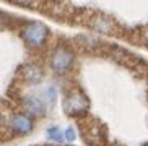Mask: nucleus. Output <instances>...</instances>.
<instances>
[{"label": "nucleus", "instance_id": "nucleus-4", "mask_svg": "<svg viewBox=\"0 0 148 146\" xmlns=\"http://www.w3.org/2000/svg\"><path fill=\"white\" fill-rule=\"evenodd\" d=\"M8 128L18 136H26L34 130V119L29 117L26 112H16L7 119Z\"/></svg>", "mask_w": 148, "mask_h": 146}, {"label": "nucleus", "instance_id": "nucleus-12", "mask_svg": "<svg viewBox=\"0 0 148 146\" xmlns=\"http://www.w3.org/2000/svg\"><path fill=\"white\" fill-rule=\"evenodd\" d=\"M64 146H73V145H64Z\"/></svg>", "mask_w": 148, "mask_h": 146}, {"label": "nucleus", "instance_id": "nucleus-6", "mask_svg": "<svg viewBox=\"0 0 148 146\" xmlns=\"http://www.w3.org/2000/svg\"><path fill=\"white\" fill-rule=\"evenodd\" d=\"M90 26H91L95 31H99V33H103V34H111V33L114 31L112 21H111L108 16H103V15L93 16L91 21H90Z\"/></svg>", "mask_w": 148, "mask_h": 146}, {"label": "nucleus", "instance_id": "nucleus-1", "mask_svg": "<svg viewBox=\"0 0 148 146\" xmlns=\"http://www.w3.org/2000/svg\"><path fill=\"white\" fill-rule=\"evenodd\" d=\"M75 65V52L69 44L60 42L54 46V49L49 54V68L52 70V73L62 76L67 75Z\"/></svg>", "mask_w": 148, "mask_h": 146}, {"label": "nucleus", "instance_id": "nucleus-10", "mask_svg": "<svg viewBox=\"0 0 148 146\" xmlns=\"http://www.w3.org/2000/svg\"><path fill=\"white\" fill-rule=\"evenodd\" d=\"M64 140H65V141H70V143H73L75 140H77V133H75L73 127H67V128L64 130Z\"/></svg>", "mask_w": 148, "mask_h": 146}, {"label": "nucleus", "instance_id": "nucleus-5", "mask_svg": "<svg viewBox=\"0 0 148 146\" xmlns=\"http://www.w3.org/2000/svg\"><path fill=\"white\" fill-rule=\"evenodd\" d=\"M23 107L26 111V114L33 119H39V117L46 115V102L39 96H34V94H29V96H25L23 98Z\"/></svg>", "mask_w": 148, "mask_h": 146}, {"label": "nucleus", "instance_id": "nucleus-11", "mask_svg": "<svg viewBox=\"0 0 148 146\" xmlns=\"http://www.w3.org/2000/svg\"><path fill=\"white\" fill-rule=\"evenodd\" d=\"M145 41H147V44H148V29L145 31Z\"/></svg>", "mask_w": 148, "mask_h": 146}, {"label": "nucleus", "instance_id": "nucleus-9", "mask_svg": "<svg viewBox=\"0 0 148 146\" xmlns=\"http://www.w3.org/2000/svg\"><path fill=\"white\" fill-rule=\"evenodd\" d=\"M42 101L46 104H56L57 101V88L54 85H49L44 88V93H42Z\"/></svg>", "mask_w": 148, "mask_h": 146}, {"label": "nucleus", "instance_id": "nucleus-2", "mask_svg": "<svg viewBox=\"0 0 148 146\" xmlns=\"http://www.w3.org/2000/svg\"><path fill=\"white\" fill-rule=\"evenodd\" d=\"M49 28L41 21H29L21 28V39L29 49H41L49 41Z\"/></svg>", "mask_w": 148, "mask_h": 146}, {"label": "nucleus", "instance_id": "nucleus-8", "mask_svg": "<svg viewBox=\"0 0 148 146\" xmlns=\"http://www.w3.org/2000/svg\"><path fill=\"white\" fill-rule=\"evenodd\" d=\"M46 138H47L49 141L52 143H57V145H60V143H64L65 140H64V132H62L59 127H49L47 130H46Z\"/></svg>", "mask_w": 148, "mask_h": 146}, {"label": "nucleus", "instance_id": "nucleus-7", "mask_svg": "<svg viewBox=\"0 0 148 146\" xmlns=\"http://www.w3.org/2000/svg\"><path fill=\"white\" fill-rule=\"evenodd\" d=\"M23 80L28 85H39L42 80V70L38 65H26L23 68Z\"/></svg>", "mask_w": 148, "mask_h": 146}, {"label": "nucleus", "instance_id": "nucleus-3", "mask_svg": "<svg viewBox=\"0 0 148 146\" xmlns=\"http://www.w3.org/2000/svg\"><path fill=\"white\" fill-rule=\"evenodd\" d=\"M62 107H64V112L70 117H83L90 107V102H88L86 96L83 94V91L75 89L69 91L65 94Z\"/></svg>", "mask_w": 148, "mask_h": 146}]
</instances>
